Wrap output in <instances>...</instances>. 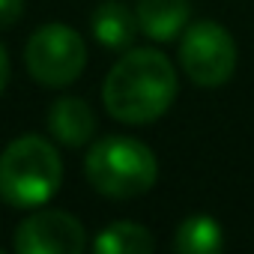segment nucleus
<instances>
[{
    "label": "nucleus",
    "mask_w": 254,
    "mask_h": 254,
    "mask_svg": "<svg viewBox=\"0 0 254 254\" xmlns=\"http://www.w3.org/2000/svg\"><path fill=\"white\" fill-rule=\"evenodd\" d=\"M90 30H93V39L102 48L123 51V48L132 45V39L141 27H138L135 9H129L126 3H120V0H105V3L96 6V12L90 18Z\"/></svg>",
    "instance_id": "nucleus-9"
},
{
    "label": "nucleus",
    "mask_w": 254,
    "mask_h": 254,
    "mask_svg": "<svg viewBox=\"0 0 254 254\" xmlns=\"http://www.w3.org/2000/svg\"><path fill=\"white\" fill-rule=\"evenodd\" d=\"M63 183V162L39 135L15 138L0 153V200L15 209L45 206Z\"/></svg>",
    "instance_id": "nucleus-2"
},
{
    "label": "nucleus",
    "mask_w": 254,
    "mask_h": 254,
    "mask_svg": "<svg viewBox=\"0 0 254 254\" xmlns=\"http://www.w3.org/2000/svg\"><path fill=\"white\" fill-rule=\"evenodd\" d=\"M177 99V69L156 48L126 51L102 84L108 114L129 126H147L168 114Z\"/></svg>",
    "instance_id": "nucleus-1"
},
{
    "label": "nucleus",
    "mask_w": 254,
    "mask_h": 254,
    "mask_svg": "<svg viewBox=\"0 0 254 254\" xmlns=\"http://www.w3.org/2000/svg\"><path fill=\"white\" fill-rule=\"evenodd\" d=\"M18 254H81L87 248L84 224L63 209H33L12 239Z\"/></svg>",
    "instance_id": "nucleus-6"
},
{
    "label": "nucleus",
    "mask_w": 254,
    "mask_h": 254,
    "mask_svg": "<svg viewBox=\"0 0 254 254\" xmlns=\"http://www.w3.org/2000/svg\"><path fill=\"white\" fill-rule=\"evenodd\" d=\"M156 248V236L138 221H114L93 239L96 254H147Z\"/></svg>",
    "instance_id": "nucleus-10"
},
{
    "label": "nucleus",
    "mask_w": 254,
    "mask_h": 254,
    "mask_svg": "<svg viewBox=\"0 0 254 254\" xmlns=\"http://www.w3.org/2000/svg\"><path fill=\"white\" fill-rule=\"evenodd\" d=\"M27 72L42 87H69L81 78L87 66V45L81 33L69 24H45L39 27L24 48Z\"/></svg>",
    "instance_id": "nucleus-4"
},
{
    "label": "nucleus",
    "mask_w": 254,
    "mask_h": 254,
    "mask_svg": "<svg viewBox=\"0 0 254 254\" xmlns=\"http://www.w3.org/2000/svg\"><path fill=\"white\" fill-rule=\"evenodd\" d=\"M138 27L153 42H171L189 24V0H138L135 3Z\"/></svg>",
    "instance_id": "nucleus-8"
},
{
    "label": "nucleus",
    "mask_w": 254,
    "mask_h": 254,
    "mask_svg": "<svg viewBox=\"0 0 254 254\" xmlns=\"http://www.w3.org/2000/svg\"><path fill=\"white\" fill-rule=\"evenodd\" d=\"M84 174L99 194L114 200H132L156 186L159 162L156 153L138 138L108 135L90 147L84 159Z\"/></svg>",
    "instance_id": "nucleus-3"
},
{
    "label": "nucleus",
    "mask_w": 254,
    "mask_h": 254,
    "mask_svg": "<svg viewBox=\"0 0 254 254\" xmlns=\"http://www.w3.org/2000/svg\"><path fill=\"white\" fill-rule=\"evenodd\" d=\"M24 15V0H0V27H12Z\"/></svg>",
    "instance_id": "nucleus-12"
},
{
    "label": "nucleus",
    "mask_w": 254,
    "mask_h": 254,
    "mask_svg": "<svg viewBox=\"0 0 254 254\" xmlns=\"http://www.w3.org/2000/svg\"><path fill=\"white\" fill-rule=\"evenodd\" d=\"M224 248L221 224L212 215H189L174 233V251L180 254H215Z\"/></svg>",
    "instance_id": "nucleus-11"
},
{
    "label": "nucleus",
    "mask_w": 254,
    "mask_h": 254,
    "mask_svg": "<svg viewBox=\"0 0 254 254\" xmlns=\"http://www.w3.org/2000/svg\"><path fill=\"white\" fill-rule=\"evenodd\" d=\"M180 66L191 84L215 90L233 78L236 42L218 21H194L180 39Z\"/></svg>",
    "instance_id": "nucleus-5"
},
{
    "label": "nucleus",
    "mask_w": 254,
    "mask_h": 254,
    "mask_svg": "<svg viewBox=\"0 0 254 254\" xmlns=\"http://www.w3.org/2000/svg\"><path fill=\"white\" fill-rule=\"evenodd\" d=\"M6 84H9V54L0 45V93L6 90Z\"/></svg>",
    "instance_id": "nucleus-13"
},
{
    "label": "nucleus",
    "mask_w": 254,
    "mask_h": 254,
    "mask_svg": "<svg viewBox=\"0 0 254 254\" xmlns=\"http://www.w3.org/2000/svg\"><path fill=\"white\" fill-rule=\"evenodd\" d=\"M48 132L57 144L78 150V147L90 144L96 135V114L84 99L63 96L48 111Z\"/></svg>",
    "instance_id": "nucleus-7"
}]
</instances>
